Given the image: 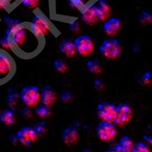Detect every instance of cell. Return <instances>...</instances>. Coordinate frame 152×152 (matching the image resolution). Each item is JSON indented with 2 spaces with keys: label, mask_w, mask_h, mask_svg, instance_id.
I'll return each mask as SVG.
<instances>
[{
  "label": "cell",
  "mask_w": 152,
  "mask_h": 152,
  "mask_svg": "<svg viewBox=\"0 0 152 152\" xmlns=\"http://www.w3.org/2000/svg\"><path fill=\"white\" fill-rule=\"evenodd\" d=\"M0 45L2 46V48L5 49V50H14L13 48V46H12V43L11 42L10 38L9 37H8L7 35H5L4 37H2L1 40H0Z\"/></svg>",
  "instance_id": "484cf974"
},
{
  "label": "cell",
  "mask_w": 152,
  "mask_h": 152,
  "mask_svg": "<svg viewBox=\"0 0 152 152\" xmlns=\"http://www.w3.org/2000/svg\"><path fill=\"white\" fill-rule=\"evenodd\" d=\"M12 70L11 58L6 53L0 52V79H3L10 75Z\"/></svg>",
  "instance_id": "5bb4252c"
},
{
  "label": "cell",
  "mask_w": 152,
  "mask_h": 152,
  "mask_svg": "<svg viewBox=\"0 0 152 152\" xmlns=\"http://www.w3.org/2000/svg\"><path fill=\"white\" fill-rule=\"evenodd\" d=\"M95 132L97 138L102 142H111L116 138L117 130L116 126L113 123L101 121L97 125Z\"/></svg>",
  "instance_id": "277c9868"
},
{
  "label": "cell",
  "mask_w": 152,
  "mask_h": 152,
  "mask_svg": "<svg viewBox=\"0 0 152 152\" xmlns=\"http://www.w3.org/2000/svg\"><path fill=\"white\" fill-rule=\"evenodd\" d=\"M20 97L24 105L28 108L37 107L40 101V91L34 85H28L21 89Z\"/></svg>",
  "instance_id": "7a4b0ae2"
},
{
  "label": "cell",
  "mask_w": 152,
  "mask_h": 152,
  "mask_svg": "<svg viewBox=\"0 0 152 152\" xmlns=\"http://www.w3.org/2000/svg\"><path fill=\"white\" fill-rule=\"evenodd\" d=\"M10 4V0H0V9L7 8Z\"/></svg>",
  "instance_id": "4dcf8cb0"
},
{
  "label": "cell",
  "mask_w": 152,
  "mask_h": 152,
  "mask_svg": "<svg viewBox=\"0 0 152 152\" xmlns=\"http://www.w3.org/2000/svg\"><path fill=\"white\" fill-rule=\"evenodd\" d=\"M131 152H151L149 146L143 142H136L134 143Z\"/></svg>",
  "instance_id": "44dd1931"
},
{
  "label": "cell",
  "mask_w": 152,
  "mask_h": 152,
  "mask_svg": "<svg viewBox=\"0 0 152 152\" xmlns=\"http://www.w3.org/2000/svg\"><path fill=\"white\" fill-rule=\"evenodd\" d=\"M95 8L100 21H105L109 18L111 15V8L106 0H98Z\"/></svg>",
  "instance_id": "9a60e30c"
},
{
  "label": "cell",
  "mask_w": 152,
  "mask_h": 152,
  "mask_svg": "<svg viewBox=\"0 0 152 152\" xmlns=\"http://www.w3.org/2000/svg\"><path fill=\"white\" fill-rule=\"evenodd\" d=\"M151 78V73L150 72H145V74L142 76V81H141V82H142L144 85H146V84L150 83Z\"/></svg>",
  "instance_id": "f546056e"
},
{
  "label": "cell",
  "mask_w": 152,
  "mask_h": 152,
  "mask_svg": "<svg viewBox=\"0 0 152 152\" xmlns=\"http://www.w3.org/2000/svg\"><path fill=\"white\" fill-rule=\"evenodd\" d=\"M97 114L101 121L113 123L116 115V105L110 102H103L97 105Z\"/></svg>",
  "instance_id": "ba28073f"
},
{
  "label": "cell",
  "mask_w": 152,
  "mask_h": 152,
  "mask_svg": "<svg viewBox=\"0 0 152 152\" xmlns=\"http://www.w3.org/2000/svg\"><path fill=\"white\" fill-rule=\"evenodd\" d=\"M86 66L88 68V71L94 75H99L102 72L101 66L100 62L96 59H90L86 63Z\"/></svg>",
  "instance_id": "d6986e66"
},
{
  "label": "cell",
  "mask_w": 152,
  "mask_h": 152,
  "mask_svg": "<svg viewBox=\"0 0 152 152\" xmlns=\"http://www.w3.org/2000/svg\"><path fill=\"white\" fill-rule=\"evenodd\" d=\"M133 111L129 104L121 103L116 106V115L113 120V124L121 127L128 123L132 118Z\"/></svg>",
  "instance_id": "8992f818"
},
{
  "label": "cell",
  "mask_w": 152,
  "mask_h": 152,
  "mask_svg": "<svg viewBox=\"0 0 152 152\" xmlns=\"http://www.w3.org/2000/svg\"><path fill=\"white\" fill-rule=\"evenodd\" d=\"M17 139L21 145L25 146H29L32 143L37 142L38 135L33 127L31 126H24L18 131L16 134Z\"/></svg>",
  "instance_id": "9c48e42d"
},
{
  "label": "cell",
  "mask_w": 152,
  "mask_h": 152,
  "mask_svg": "<svg viewBox=\"0 0 152 152\" xmlns=\"http://www.w3.org/2000/svg\"><path fill=\"white\" fill-rule=\"evenodd\" d=\"M0 121L6 126H12L15 122L14 113L8 109L2 110L0 112Z\"/></svg>",
  "instance_id": "e0dca14e"
},
{
  "label": "cell",
  "mask_w": 152,
  "mask_h": 152,
  "mask_svg": "<svg viewBox=\"0 0 152 152\" xmlns=\"http://www.w3.org/2000/svg\"><path fill=\"white\" fill-rule=\"evenodd\" d=\"M61 139L68 146L77 145L79 140L78 130L74 126H69L61 133Z\"/></svg>",
  "instance_id": "8fae6325"
},
{
  "label": "cell",
  "mask_w": 152,
  "mask_h": 152,
  "mask_svg": "<svg viewBox=\"0 0 152 152\" xmlns=\"http://www.w3.org/2000/svg\"><path fill=\"white\" fill-rule=\"evenodd\" d=\"M118 145L122 152H131L134 145V142L130 137L125 135L119 139Z\"/></svg>",
  "instance_id": "ac0fdd59"
},
{
  "label": "cell",
  "mask_w": 152,
  "mask_h": 152,
  "mask_svg": "<svg viewBox=\"0 0 152 152\" xmlns=\"http://www.w3.org/2000/svg\"><path fill=\"white\" fill-rule=\"evenodd\" d=\"M50 24L46 16L38 13L34 15L30 23V31L35 37L40 38L49 34L50 31Z\"/></svg>",
  "instance_id": "6da1fadb"
},
{
  "label": "cell",
  "mask_w": 152,
  "mask_h": 152,
  "mask_svg": "<svg viewBox=\"0 0 152 152\" xmlns=\"http://www.w3.org/2000/svg\"><path fill=\"white\" fill-rule=\"evenodd\" d=\"M40 0H19V2L23 5L30 9H35L37 7L40 3Z\"/></svg>",
  "instance_id": "4316f807"
},
{
  "label": "cell",
  "mask_w": 152,
  "mask_h": 152,
  "mask_svg": "<svg viewBox=\"0 0 152 152\" xmlns=\"http://www.w3.org/2000/svg\"><path fill=\"white\" fill-rule=\"evenodd\" d=\"M144 140L147 143H149L150 145H152V136H144Z\"/></svg>",
  "instance_id": "d6a6232c"
},
{
  "label": "cell",
  "mask_w": 152,
  "mask_h": 152,
  "mask_svg": "<svg viewBox=\"0 0 152 152\" xmlns=\"http://www.w3.org/2000/svg\"><path fill=\"white\" fill-rule=\"evenodd\" d=\"M76 52L82 56H87L93 53L94 44L91 38L87 35H80L74 40Z\"/></svg>",
  "instance_id": "52a82bcc"
},
{
  "label": "cell",
  "mask_w": 152,
  "mask_h": 152,
  "mask_svg": "<svg viewBox=\"0 0 152 152\" xmlns=\"http://www.w3.org/2000/svg\"><path fill=\"white\" fill-rule=\"evenodd\" d=\"M80 18L85 24L93 25L98 21L95 5L89 3L80 9Z\"/></svg>",
  "instance_id": "30bf717a"
},
{
  "label": "cell",
  "mask_w": 152,
  "mask_h": 152,
  "mask_svg": "<svg viewBox=\"0 0 152 152\" xmlns=\"http://www.w3.org/2000/svg\"><path fill=\"white\" fill-rule=\"evenodd\" d=\"M139 21L142 24H148L152 22V15L150 12L144 11L139 16Z\"/></svg>",
  "instance_id": "d4e9b609"
},
{
  "label": "cell",
  "mask_w": 152,
  "mask_h": 152,
  "mask_svg": "<svg viewBox=\"0 0 152 152\" xmlns=\"http://www.w3.org/2000/svg\"><path fill=\"white\" fill-rule=\"evenodd\" d=\"M121 28V21L118 18H109L103 25L104 32L109 37H113L119 32Z\"/></svg>",
  "instance_id": "4fadbf2b"
},
{
  "label": "cell",
  "mask_w": 152,
  "mask_h": 152,
  "mask_svg": "<svg viewBox=\"0 0 152 152\" xmlns=\"http://www.w3.org/2000/svg\"><path fill=\"white\" fill-rule=\"evenodd\" d=\"M29 31L30 30H28L22 24H21L12 33L7 35L10 38L14 50H20L24 51Z\"/></svg>",
  "instance_id": "5b68a950"
},
{
  "label": "cell",
  "mask_w": 152,
  "mask_h": 152,
  "mask_svg": "<svg viewBox=\"0 0 152 152\" xmlns=\"http://www.w3.org/2000/svg\"><path fill=\"white\" fill-rule=\"evenodd\" d=\"M45 122H39L34 125L33 128L35 130L36 133L37 134L38 137L44 135L47 132V126Z\"/></svg>",
  "instance_id": "cb8c5ba5"
},
{
  "label": "cell",
  "mask_w": 152,
  "mask_h": 152,
  "mask_svg": "<svg viewBox=\"0 0 152 152\" xmlns=\"http://www.w3.org/2000/svg\"><path fill=\"white\" fill-rule=\"evenodd\" d=\"M59 51L62 55L69 57V58L75 56L77 53L75 47L74 41L69 38H66L61 41L60 44H59Z\"/></svg>",
  "instance_id": "2e32d148"
},
{
  "label": "cell",
  "mask_w": 152,
  "mask_h": 152,
  "mask_svg": "<svg viewBox=\"0 0 152 152\" xmlns=\"http://www.w3.org/2000/svg\"><path fill=\"white\" fill-rule=\"evenodd\" d=\"M107 152H122L121 149H120V148H119V145L117 144H116V145H114L113 147H112L111 148H110L109 150L107 151Z\"/></svg>",
  "instance_id": "1f68e13d"
},
{
  "label": "cell",
  "mask_w": 152,
  "mask_h": 152,
  "mask_svg": "<svg viewBox=\"0 0 152 152\" xmlns=\"http://www.w3.org/2000/svg\"><path fill=\"white\" fill-rule=\"evenodd\" d=\"M56 94L50 86L46 85L40 91V102L43 105L51 108L56 101Z\"/></svg>",
  "instance_id": "7c38bea8"
},
{
  "label": "cell",
  "mask_w": 152,
  "mask_h": 152,
  "mask_svg": "<svg viewBox=\"0 0 152 152\" xmlns=\"http://www.w3.org/2000/svg\"><path fill=\"white\" fill-rule=\"evenodd\" d=\"M34 112L37 116L40 118H47L50 116V108L43 105V104H38L34 107Z\"/></svg>",
  "instance_id": "ffe728a7"
},
{
  "label": "cell",
  "mask_w": 152,
  "mask_h": 152,
  "mask_svg": "<svg viewBox=\"0 0 152 152\" xmlns=\"http://www.w3.org/2000/svg\"><path fill=\"white\" fill-rule=\"evenodd\" d=\"M91 0H68V2L74 9H81L85 5L90 3Z\"/></svg>",
  "instance_id": "603a6c76"
},
{
  "label": "cell",
  "mask_w": 152,
  "mask_h": 152,
  "mask_svg": "<svg viewBox=\"0 0 152 152\" xmlns=\"http://www.w3.org/2000/svg\"><path fill=\"white\" fill-rule=\"evenodd\" d=\"M60 99L63 102H68L72 99V94L68 91H63L60 94Z\"/></svg>",
  "instance_id": "f1b7e54d"
},
{
  "label": "cell",
  "mask_w": 152,
  "mask_h": 152,
  "mask_svg": "<svg viewBox=\"0 0 152 152\" xmlns=\"http://www.w3.org/2000/svg\"><path fill=\"white\" fill-rule=\"evenodd\" d=\"M69 30L73 32V33L78 34L81 31V28H80V25L76 21H72L71 23H69Z\"/></svg>",
  "instance_id": "83f0119b"
},
{
  "label": "cell",
  "mask_w": 152,
  "mask_h": 152,
  "mask_svg": "<svg viewBox=\"0 0 152 152\" xmlns=\"http://www.w3.org/2000/svg\"><path fill=\"white\" fill-rule=\"evenodd\" d=\"M100 53L109 59H116L121 53V46L119 40L115 38H108L99 47Z\"/></svg>",
  "instance_id": "3957f363"
},
{
  "label": "cell",
  "mask_w": 152,
  "mask_h": 152,
  "mask_svg": "<svg viewBox=\"0 0 152 152\" xmlns=\"http://www.w3.org/2000/svg\"><path fill=\"white\" fill-rule=\"evenodd\" d=\"M54 68L55 70L59 73H64L68 70V65L66 62L62 60L54 61Z\"/></svg>",
  "instance_id": "7402d4cb"
}]
</instances>
